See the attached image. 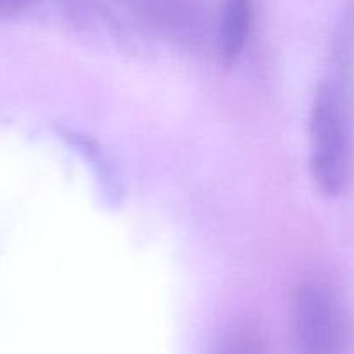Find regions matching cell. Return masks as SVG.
<instances>
[{
    "label": "cell",
    "mask_w": 354,
    "mask_h": 354,
    "mask_svg": "<svg viewBox=\"0 0 354 354\" xmlns=\"http://www.w3.org/2000/svg\"><path fill=\"white\" fill-rule=\"evenodd\" d=\"M311 170L316 185L330 196L346 189L353 165L349 101L346 87L323 84L311 110Z\"/></svg>",
    "instance_id": "1"
},
{
    "label": "cell",
    "mask_w": 354,
    "mask_h": 354,
    "mask_svg": "<svg viewBox=\"0 0 354 354\" xmlns=\"http://www.w3.org/2000/svg\"><path fill=\"white\" fill-rule=\"evenodd\" d=\"M349 323L330 285L308 280L294 295V354H346Z\"/></svg>",
    "instance_id": "2"
},
{
    "label": "cell",
    "mask_w": 354,
    "mask_h": 354,
    "mask_svg": "<svg viewBox=\"0 0 354 354\" xmlns=\"http://www.w3.org/2000/svg\"><path fill=\"white\" fill-rule=\"evenodd\" d=\"M139 19L174 42L196 46L203 37V9L198 0H122Z\"/></svg>",
    "instance_id": "3"
},
{
    "label": "cell",
    "mask_w": 354,
    "mask_h": 354,
    "mask_svg": "<svg viewBox=\"0 0 354 354\" xmlns=\"http://www.w3.org/2000/svg\"><path fill=\"white\" fill-rule=\"evenodd\" d=\"M254 25V0H224L217 28V53L233 64L243 53Z\"/></svg>",
    "instance_id": "4"
},
{
    "label": "cell",
    "mask_w": 354,
    "mask_h": 354,
    "mask_svg": "<svg viewBox=\"0 0 354 354\" xmlns=\"http://www.w3.org/2000/svg\"><path fill=\"white\" fill-rule=\"evenodd\" d=\"M210 354H266L264 339L257 326L234 323L217 337Z\"/></svg>",
    "instance_id": "5"
},
{
    "label": "cell",
    "mask_w": 354,
    "mask_h": 354,
    "mask_svg": "<svg viewBox=\"0 0 354 354\" xmlns=\"http://www.w3.org/2000/svg\"><path fill=\"white\" fill-rule=\"evenodd\" d=\"M42 0H0V19L15 18L32 11Z\"/></svg>",
    "instance_id": "6"
}]
</instances>
